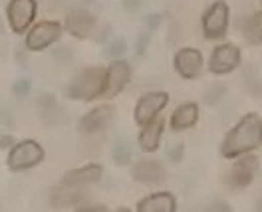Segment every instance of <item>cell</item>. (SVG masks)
Wrapping results in <instances>:
<instances>
[{
  "instance_id": "obj_19",
  "label": "cell",
  "mask_w": 262,
  "mask_h": 212,
  "mask_svg": "<svg viewBox=\"0 0 262 212\" xmlns=\"http://www.w3.org/2000/svg\"><path fill=\"white\" fill-rule=\"evenodd\" d=\"M82 200V189L60 184L52 193V204L54 208H66V206H78Z\"/></svg>"
},
{
  "instance_id": "obj_12",
  "label": "cell",
  "mask_w": 262,
  "mask_h": 212,
  "mask_svg": "<svg viewBox=\"0 0 262 212\" xmlns=\"http://www.w3.org/2000/svg\"><path fill=\"white\" fill-rule=\"evenodd\" d=\"M114 115H115L114 105H99L96 109L88 111V113L80 119L78 131L83 133V135H94V133H99V131L107 129V127L114 123Z\"/></svg>"
},
{
  "instance_id": "obj_10",
  "label": "cell",
  "mask_w": 262,
  "mask_h": 212,
  "mask_svg": "<svg viewBox=\"0 0 262 212\" xmlns=\"http://www.w3.org/2000/svg\"><path fill=\"white\" fill-rule=\"evenodd\" d=\"M241 64V50L234 44H223L219 48H214L209 60V69L214 76H225L230 74L232 69H236Z\"/></svg>"
},
{
  "instance_id": "obj_5",
  "label": "cell",
  "mask_w": 262,
  "mask_h": 212,
  "mask_svg": "<svg viewBox=\"0 0 262 212\" xmlns=\"http://www.w3.org/2000/svg\"><path fill=\"white\" fill-rule=\"evenodd\" d=\"M229 28V6L225 0H216L203 14V34L209 40L225 38Z\"/></svg>"
},
{
  "instance_id": "obj_4",
  "label": "cell",
  "mask_w": 262,
  "mask_h": 212,
  "mask_svg": "<svg viewBox=\"0 0 262 212\" xmlns=\"http://www.w3.org/2000/svg\"><path fill=\"white\" fill-rule=\"evenodd\" d=\"M258 169H260V161L256 155H250V153L241 155V157H236L234 164L229 169L225 182L230 189H245L258 175Z\"/></svg>"
},
{
  "instance_id": "obj_29",
  "label": "cell",
  "mask_w": 262,
  "mask_h": 212,
  "mask_svg": "<svg viewBox=\"0 0 262 212\" xmlns=\"http://www.w3.org/2000/svg\"><path fill=\"white\" fill-rule=\"evenodd\" d=\"M256 210H262V198L258 200V202H256Z\"/></svg>"
},
{
  "instance_id": "obj_7",
  "label": "cell",
  "mask_w": 262,
  "mask_h": 212,
  "mask_svg": "<svg viewBox=\"0 0 262 212\" xmlns=\"http://www.w3.org/2000/svg\"><path fill=\"white\" fill-rule=\"evenodd\" d=\"M62 36V26L54 20H44L38 22L32 30L26 36V50L30 52H42L54 42H58Z\"/></svg>"
},
{
  "instance_id": "obj_28",
  "label": "cell",
  "mask_w": 262,
  "mask_h": 212,
  "mask_svg": "<svg viewBox=\"0 0 262 212\" xmlns=\"http://www.w3.org/2000/svg\"><path fill=\"white\" fill-rule=\"evenodd\" d=\"M76 210H99V212H105L107 208H105V206H101V204H92V206L83 204V206H76Z\"/></svg>"
},
{
  "instance_id": "obj_16",
  "label": "cell",
  "mask_w": 262,
  "mask_h": 212,
  "mask_svg": "<svg viewBox=\"0 0 262 212\" xmlns=\"http://www.w3.org/2000/svg\"><path fill=\"white\" fill-rule=\"evenodd\" d=\"M163 129H165L163 119H153L151 123H147V125L141 129L139 137H137V143H139V147H141L143 153H155V151L159 149Z\"/></svg>"
},
{
  "instance_id": "obj_27",
  "label": "cell",
  "mask_w": 262,
  "mask_h": 212,
  "mask_svg": "<svg viewBox=\"0 0 262 212\" xmlns=\"http://www.w3.org/2000/svg\"><path fill=\"white\" fill-rule=\"evenodd\" d=\"M2 143H0V147L2 149H8V147H14V137H10V135H2V139H0Z\"/></svg>"
},
{
  "instance_id": "obj_23",
  "label": "cell",
  "mask_w": 262,
  "mask_h": 212,
  "mask_svg": "<svg viewBox=\"0 0 262 212\" xmlns=\"http://www.w3.org/2000/svg\"><path fill=\"white\" fill-rule=\"evenodd\" d=\"M30 91H32V82L28 78H20L12 85V93L16 98H26V96H30Z\"/></svg>"
},
{
  "instance_id": "obj_6",
  "label": "cell",
  "mask_w": 262,
  "mask_h": 212,
  "mask_svg": "<svg viewBox=\"0 0 262 212\" xmlns=\"http://www.w3.org/2000/svg\"><path fill=\"white\" fill-rule=\"evenodd\" d=\"M167 103H169V93L167 91H149L145 96H141L137 105H135V111H133L135 123L139 127H145L153 119H157L159 111H163Z\"/></svg>"
},
{
  "instance_id": "obj_21",
  "label": "cell",
  "mask_w": 262,
  "mask_h": 212,
  "mask_svg": "<svg viewBox=\"0 0 262 212\" xmlns=\"http://www.w3.org/2000/svg\"><path fill=\"white\" fill-rule=\"evenodd\" d=\"M112 159H114V163L119 164V167L129 164V161H131L129 143H127V141H117L114 145V151H112Z\"/></svg>"
},
{
  "instance_id": "obj_1",
  "label": "cell",
  "mask_w": 262,
  "mask_h": 212,
  "mask_svg": "<svg viewBox=\"0 0 262 212\" xmlns=\"http://www.w3.org/2000/svg\"><path fill=\"white\" fill-rule=\"evenodd\" d=\"M258 147H262V117L256 113H246L225 135L221 155L225 159H236Z\"/></svg>"
},
{
  "instance_id": "obj_25",
  "label": "cell",
  "mask_w": 262,
  "mask_h": 212,
  "mask_svg": "<svg viewBox=\"0 0 262 212\" xmlns=\"http://www.w3.org/2000/svg\"><path fill=\"white\" fill-rule=\"evenodd\" d=\"M183 157H185V145H177V147H173L169 151V159H171V163H181L183 161Z\"/></svg>"
},
{
  "instance_id": "obj_3",
  "label": "cell",
  "mask_w": 262,
  "mask_h": 212,
  "mask_svg": "<svg viewBox=\"0 0 262 212\" xmlns=\"http://www.w3.org/2000/svg\"><path fill=\"white\" fill-rule=\"evenodd\" d=\"M44 161V149L38 141L34 139H26V141H20L14 147L10 149L8 153V159L6 164L12 173H22V171H28L34 169Z\"/></svg>"
},
{
  "instance_id": "obj_8",
  "label": "cell",
  "mask_w": 262,
  "mask_h": 212,
  "mask_svg": "<svg viewBox=\"0 0 262 212\" xmlns=\"http://www.w3.org/2000/svg\"><path fill=\"white\" fill-rule=\"evenodd\" d=\"M36 16V0H10L6 6V18L14 34H24Z\"/></svg>"
},
{
  "instance_id": "obj_20",
  "label": "cell",
  "mask_w": 262,
  "mask_h": 212,
  "mask_svg": "<svg viewBox=\"0 0 262 212\" xmlns=\"http://www.w3.org/2000/svg\"><path fill=\"white\" fill-rule=\"evenodd\" d=\"M243 38L250 46H260L262 44V10L252 12L243 24Z\"/></svg>"
},
{
  "instance_id": "obj_30",
  "label": "cell",
  "mask_w": 262,
  "mask_h": 212,
  "mask_svg": "<svg viewBox=\"0 0 262 212\" xmlns=\"http://www.w3.org/2000/svg\"><path fill=\"white\" fill-rule=\"evenodd\" d=\"M260 4H262V0H260Z\"/></svg>"
},
{
  "instance_id": "obj_24",
  "label": "cell",
  "mask_w": 262,
  "mask_h": 212,
  "mask_svg": "<svg viewBox=\"0 0 262 212\" xmlns=\"http://www.w3.org/2000/svg\"><path fill=\"white\" fill-rule=\"evenodd\" d=\"M225 93H227V87H225V85H214V87H211V89L207 91V96H205L207 105H214V103H219Z\"/></svg>"
},
{
  "instance_id": "obj_26",
  "label": "cell",
  "mask_w": 262,
  "mask_h": 212,
  "mask_svg": "<svg viewBox=\"0 0 262 212\" xmlns=\"http://www.w3.org/2000/svg\"><path fill=\"white\" fill-rule=\"evenodd\" d=\"M207 210H225V212H230L232 208H230L229 204H225V202H214V204H211V206H207Z\"/></svg>"
},
{
  "instance_id": "obj_9",
  "label": "cell",
  "mask_w": 262,
  "mask_h": 212,
  "mask_svg": "<svg viewBox=\"0 0 262 212\" xmlns=\"http://www.w3.org/2000/svg\"><path fill=\"white\" fill-rule=\"evenodd\" d=\"M131 80V67L125 60H114L107 72H105V89L103 98H115L119 96Z\"/></svg>"
},
{
  "instance_id": "obj_2",
  "label": "cell",
  "mask_w": 262,
  "mask_h": 212,
  "mask_svg": "<svg viewBox=\"0 0 262 212\" xmlns=\"http://www.w3.org/2000/svg\"><path fill=\"white\" fill-rule=\"evenodd\" d=\"M105 72H107V67H101V65L83 67L82 72H78L74 76V80L68 85V89H66L68 98L78 99V101H94L96 98H103Z\"/></svg>"
},
{
  "instance_id": "obj_17",
  "label": "cell",
  "mask_w": 262,
  "mask_h": 212,
  "mask_svg": "<svg viewBox=\"0 0 262 212\" xmlns=\"http://www.w3.org/2000/svg\"><path fill=\"white\" fill-rule=\"evenodd\" d=\"M139 212H175L177 210V200L171 193H155L145 196L139 204Z\"/></svg>"
},
{
  "instance_id": "obj_13",
  "label": "cell",
  "mask_w": 262,
  "mask_h": 212,
  "mask_svg": "<svg viewBox=\"0 0 262 212\" xmlns=\"http://www.w3.org/2000/svg\"><path fill=\"white\" fill-rule=\"evenodd\" d=\"M131 179L147 186H155V184H163L167 180V171L155 159H141L131 169Z\"/></svg>"
},
{
  "instance_id": "obj_15",
  "label": "cell",
  "mask_w": 262,
  "mask_h": 212,
  "mask_svg": "<svg viewBox=\"0 0 262 212\" xmlns=\"http://www.w3.org/2000/svg\"><path fill=\"white\" fill-rule=\"evenodd\" d=\"M101 175H103V169L99 164H85V167H80V169H74V171L66 173L64 179H62V184L83 189V186L99 182Z\"/></svg>"
},
{
  "instance_id": "obj_18",
  "label": "cell",
  "mask_w": 262,
  "mask_h": 212,
  "mask_svg": "<svg viewBox=\"0 0 262 212\" xmlns=\"http://www.w3.org/2000/svg\"><path fill=\"white\" fill-rule=\"evenodd\" d=\"M196 121H199V105L196 103H183L173 111L169 125L173 131H185L195 127Z\"/></svg>"
},
{
  "instance_id": "obj_11",
  "label": "cell",
  "mask_w": 262,
  "mask_h": 212,
  "mask_svg": "<svg viewBox=\"0 0 262 212\" xmlns=\"http://www.w3.org/2000/svg\"><path fill=\"white\" fill-rule=\"evenodd\" d=\"M98 18L94 16V12L83 10V8H72L66 16V30L78 40L90 38L96 30Z\"/></svg>"
},
{
  "instance_id": "obj_22",
  "label": "cell",
  "mask_w": 262,
  "mask_h": 212,
  "mask_svg": "<svg viewBox=\"0 0 262 212\" xmlns=\"http://www.w3.org/2000/svg\"><path fill=\"white\" fill-rule=\"evenodd\" d=\"M125 52H127V42H125L123 38H117V40H114V42L107 46V50H105V56L119 60V56H123Z\"/></svg>"
},
{
  "instance_id": "obj_14",
  "label": "cell",
  "mask_w": 262,
  "mask_h": 212,
  "mask_svg": "<svg viewBox=\"0 0 262 212\" xmlns=\"http://www.w3.org/2000/svg\"><path fill=\"white\" fill-rule=\"evenodd\" d=\"M173 64L183 80H195L203 69V54L196 48H181L175 54Z\"/></svg>"
}]
</instances>
